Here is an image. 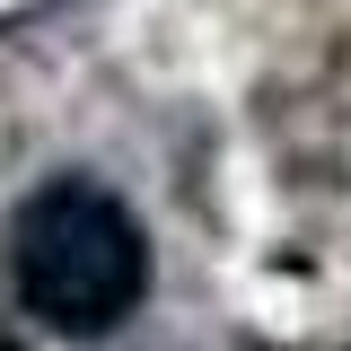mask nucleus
<instances>
[{"label":"nucleus","instance_id":"nucleus-1","mask_svg":"<svg viewBox=\"0 0 351 351\" xmlns=\"http://www.w3.org/2000/svg\"><path fill=\"white\" fill-rule=\"evenodd\" d=\"M9 281L44 334L97 343L149 299V228L97 176H44L9 219Z\"/></svg>","mask_w":351,"mask_h":351}]
</instances>
